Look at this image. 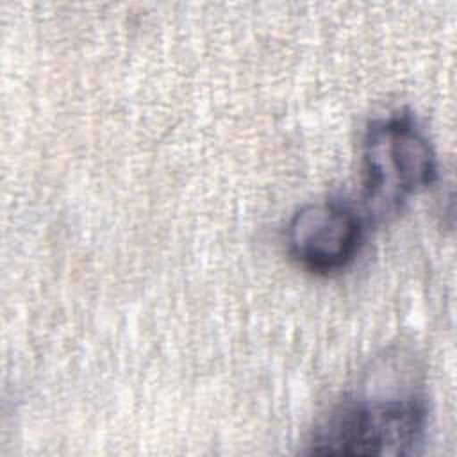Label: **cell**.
<instances>
[{
  "label": "cell",
  "instance_id": "obj_3",
  "mask_svg": "<svg viewBox=\"0 0 457 457\" xmlns=\"http://www.w3.org/2000/svg\"><path fill=\"white\" fill-rule=\"evenodd\" d=\"M364 241V220L345 200L327 198L302 205L287 221L289 257L316 275L345 270Z\"/></svg>",
  "mask_w": 457,
  "mask_h": 457
},
{
  "label": "cell",
  "instance_id": "obj_1",
  "mask_svg": "<svg viewBox=\"0 0 457 457\" xmlns=\"http://www.w3.org/2000/svg\"><path fill=\"white\" fill-rule=\"evenodd\" d=\"M427 428V403L416 391L355 395L336 403L312 428L309 452L321 455H405Z\"/></svg>",
  "mask_w": 457,
  "mask_h": 457
},
{
  "label": "cell",
  "instance_id": "obj_2",
  "mask_svg": "<svg viewBox=\"0 0 457 457\" xmlns=\"http://www.w3.org/2000/svg\"><path fill=\"white\" fill-rule=\"evenodd\" d=\"M361 171L364 207L370 216L384 220L436 180L437 159L416 118L395 111L368 125Z\"/></svg>",
  "mask_w": 457,
  "mask_h": 457
}]
</instances>
